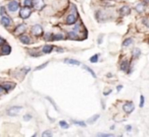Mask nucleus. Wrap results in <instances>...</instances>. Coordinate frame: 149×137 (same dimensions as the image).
Instances as JSON below:
<instances>
[{"label":"nucleus","mask_w":149,"mask_h":137,"mask_svg":"<svg viewBox=\"0 0 149 137\" xmlns=\"http://www.w3.org/2000/svg\"><path fill=\"white\" fill-rule=\"evenodd\" d=\"M59 125H60V127H61V128H63V129L68 128V124L65 122V121H59Z\"/></svg>","instance_id":"b1692460"},{"label":"nucleus","mask_w":149,"mask_h":137,"mask_svg":"<svg viewBox=\"0 0 149 137\" xmlns=\"http://www.w3.org/2000/svg\"><path fill=\"white\" fill-rule=\"evenodd\" d=\"M4 7H1V8H0V14L1 15H5V10H4Z\"/></svg>","instance_id":"2f4dec72"},{"label":"nucleus","mask_w":149,"mask_h":137,"mask_svg":"<svg viewBox=\"0 0 149 137\" xmlns=\"http://www.w3.org/2000/svg\"><path fill=\"white\" fill-rule=\"evenodd\" d=\"M97 136H104V137H111L113 134H109V133H98Z\"/></svg>","instance_id":"bb28decb"},{"label":"nucleus","mask_w":149,"mask_h":137,"mask_svg":"<svg viewBox=\"0 0 149 137\" xmlns=\"http://www.w3.org/2000/svg\"><path fill=\"white\" fill-rule=\"evenodd\" d=\"M31 13H32V11H31V9H30V7H24V8H22L21 10H19V17L24 19H29Z\"/></svg>","instance_id":"f257e3e1"},{"label":"nucleus","mask_w":149,"mask_h":137,"mask_svg":"<svg viewBox=\"0 0 149 137\" xmlns=\"http://www.w3.org/2000/svg\"><path fill=\"white\" fill-rule=\"evenodd\" d=\"M66 23L68 25H74V23H76V21H77V17L74 14H70L66 17V19H65Z\"/></svg>","instance_id":"6e6552de"},{"label":"nucleus","mask_w":149,"mask_h":137,"mask_svg":"<svg viewBox=\"0 0 149 137\" xmlns=\"http://www.w3.org/2000/svg\"><path fill=\"white\" fill-rule=\"evenodd\" d=\"M123 109H124V111L127 113V114H130V113H132L133 111H134L135 107H134V104H133L132 102H128L124 105Z\"/></svg>","instance_id":"7ed1b4c3"},{"label":"nucleus","mask_w":149,"mask_h":137,"mask_svg":"<svg viewBox=\"0 0 149 137\" xmlns=\"http://www.w3.org/2000/svg\"><path fill=\"white\" fill-rule=\"evenodd\" d=\"M132 43H133V40L131 39V38H128V39L125 40L124 43H123V47H128V46H130Z\"/></svg>","instance_id":"a211bd4d"},{"label":"nucleus","mask_w":149,"mask_h":137,"mask_svg":"<svg viewBox=\"0 0 149 137\" xmlns=\"http://www.w3.org/2000/svg\"><path fill=\"white\" fill-rule=\"evenodd\" d=\"M128 68H129V62L127 61V60H125V61L122 62V64H120V69H122L123 71L127 72L128 71Z\"/></svg>","instance_id":"4468645a"},{"label":"nucleus","mask_w":149,"mask_h":137,"mask_svg":"<svg viewBox=\"0 0 149 137\" xmlns=\"http://www.w3.org/2000/svg\"><path fill=\"white\" fill-rule=\"evenodd\" d=\"M130 12H131V9L129 6H123L120 8V15H124L125 17V15L130 14Z\"/></svg>","instance_id":"9d476101"},{"label":"nucleus","mask_w":149,"mask_h":137,"mask_svg":"<svg viewBox=\"0 0 149 137\" xmlns=\"http://www.w3.org/2000/svg\"><path fill=\"white\" fill-rule=\"evenodd\" d=\"M122 87H123L122 85H118V90H120V89H122Z\"/></svg>","instance_id":"e433bc0d"},{"label":"nucleus","mask_w":149,"mask_h":137,"mask_svg":"<svg viewBox=\"0 0 149 137\" xmlns=\"http://www.w3.org/2000/svg\"><path fill=\"white\" fill-rule=\"evenodd\" d=\"M3 87H4V89L6 90V92H9V90H11L13 87H15V84L13 83H4L3 84Z\"/></svg>","instance_id":"f3484780"},{"label":"nucleus","mask_w":149,"mask_h":137,"mask_svg":"<svg viewBox=\"0 0 149 137\" xmlns=\"http://www.w3.org/2000/svg\"><path fill=\"white\" fill-rule=\"evenodd\" d=\"M83 67H84V68H85V69H86V70H87V71H89V72H90V73H91V75H92V76H93V77H94V78H96V74H95V72H94V71H93V70H92V69H91V68H89V67H88V66H86V65H84V66H83Z\"/></svg>","instance_id":"412c9836"},{"label":"nucleus","mask_w":149,"mask_h":137,"mask_svg":"<svg viewBox=\"0 0 149 137\" xmlns=\"http://www.w3.org/2000/svg\"><path fill=\"white\" fill-rule=\"evenodd\" d=\"M32 34L36 37H40V36L43 35V29L40 25H36L32 28Z\"/></svg>","instance_id":"f03ea898"},{"label":"nucleus","mask_w":149,"mask_h":137,"mask_svg":"<svg viewBox=\"0 0 149 137\" xmlns=\"http://www.w3.org/2000/svg\"><path fill=\"white\" fill-rule=\"evenodd\" d=\"M74 124L76 125H79V126H82V127H86V124L84 122H82V121H74Z\"/></svg>","instance_id":"a878e982"},{"label":"nucleus","mask_w":149,"mask_h":137,"mask_svg":"<svg viewBox=\"0 0 149 137\" xmlns=\"http://www.w3.org/2000/svg\"><path fill=\"white\" fill-rule=\"evenodd\" d=\"M136 10L138 11V12H142V11H143V4H138V5H137Z\"/></svg>","instance_id":"cd10ccee"},{"label":"nucleus","mask_w":149,"mask_h":137,"mask_svg":"<svg viewBox=\"0 0 149 137\" xmlns=\"http://www.w3.org/2000/svg\"><path fill=\"white\" fill-rule=\"evenodd\" d=\"M3 90H5V89H4V87H3V85H0V94H2Z\"/></svg>","instance_id":"f704fd0d"},{"label":"nucleus","mask_w":149,"mask_h":137,"mask_svg":"<svg viewBox=\"0 0 149 137\" xmlns=\"http://www.w3.org/2000/svg\"><path fill=\"white\" fill-rule=\"evenodd\" d=\"M11 23H13V21H11L8 17H6V15H2V17H1V23H2L4 27H9V25H11Z\"/></svg>","instance_id":"0eeeda50"},{"label":"nucleus","mask_w":149,"mask_h":137,"mask_svg":"<svg viewBox=\"0 0 149 137\" xmlns=\"http://www.w3.org/2000/svg\"><path fill=\"white\" fill-rule=\"evenodd\" d=\"M1 52H2V54H4V55H8V54L11 52L10 46L9 45H3L2 48H1Z\"/></svg>","instance_id":"1a4fd4ad"},{"label":"nucleus","mask_w":149,"mask_h":137,"mask_svg":"<svg viewBox=\"0 0 149 137\" xmlns=\"http://www.w3.org/2000/svg\"><path fill=\"white\" fill-rule=\"evenodd\" d=\"M144 102H145V98L143 96H140V108H142L143 106H144Z\"/></svg>","instance_id":"c756f323"},{"label":"nucleus","mask_w":149,"mask_h":137,"mask_svg":"<svg viewBox=\"0 0 149 137\" xmlns=\"http://www.w3.org/2000/svg\"><path fill=\"white\" fill-rule=\"evenodd\" d=\"M32 117L30 116V115H27V116H25L24 117V119H25V120H30V119H31Z\"/></svg>","instance_id":"72a5a7b5"},{"label":"nucleus","mask_w":149,"mask_h":137,"mask_svg":"<svg viewBox=\"0 0 149 137\" xmlns=\"http://www.w3.org/2000/svg\"><path fill=\"white\" fill-rule=\"evenodd\" d=\"M24 5L25 7H32L33 6V0H24Z\"/></svg>","instance_id":"aec40b11"},{"label":"nucleus","mask_w":149,"mask_h":137,"mask_svg":"<svg viewBox=\"0 0 149 137\" xmlns=\"http://www.w3.org/2000/svg\"><path fill=\"white\" fill-rule=\"evenodd\" d=\"M52 133L50 131H45V132L42 133V136H51Z\"/></svg>","instance_id":"7c9ffc66"},{"label":"nucleus","mask_w":149,"mask_h":137,"mask_svg":"<svg viewBox=\"0 0 149 137\" xmlns=\"http://www.w3.org/2000/svg\"><path fill=\"white\" fill-rule=\"evenodd\" d=\"M26 29H27V27H26V25H24V23H22V25H17V28H15V35H22V34H24L26 32Z\"/></svg>","instance_id":"39448f33"},{"label":"nucleus","mask_w":149,"mask_h":137,"mask_svg":"<svg viewBox=\"0 0 149 137\" xmlns=\"http://www.w3.org/2000/svg\"><path fill=\"white\" fill-rule=\"evenodd\" d=\"M132 55H133V57H134L135 59H137V58L140 57L141 51L139 49H134V50H133V52H132Z\"/></svg>","instance_id":"dca6fc26"},{"label":"nucleus","mask_w":149,"mask_h":137,"mask_svg":"<svg viewBox=\"0 0 149 137\" xmlns=\"http://www.w3.org/2000/svg\"><path fill=\"white\" fill-rule=\"evenodd\" d=\"M19 41H21L23 44H27V45L31 43V40H30V38L28 37V36H26V35H22L21 37H19Z\"/></svg>","instance_id":"f8f14e48"},{"label":"nucleus","mask_w":149,"mask_h":137,"mask_svg":"<svg viewBox=\"0 0 149 137\" xmlns=\"http://www.w3.org/2000/svg\"><path fill=\"white\" fill-rule=\"evenodd\" d=\"M52 49H53V46L51 45H45L42 49V52L45 54H48V53H51L52 52Z\"/></svg>","instance_id":"ddd939ff"},{"label":"nucleus","mask_w":149,"mask_h":137,"mask_svg":"<svg viewBox=\"0 0 149 137\" xmlns=\"http://www.w3.org/2000/svg\"><path fill=\"white\" fill-rule=\"evenodd\" d=\"M47 65H48V62H45V63H44V64H42V65H40L39 67L35 68V70H40V69H42V68H45Z\"/></svg>","instance_id":"c85d7f7f"},{"label":"nucleus","mask_w":149,"mask_h":137,"mask_svg":"<svg viewBox=\"0 0 149 137\" xmlns=\"http://www.w3.org/2000/svg\"><path fill=\"white\" fill-rule=\"evenodd\" d=\"M62 39H63V36L61 34H55L52 37V40H62Z\"/></svg>","instance_id":"5701e85b"},{"label":"nucleus","mask_w":149,"mask_h":137,"mask_svg":"<svg viewBox=\"0 0 149 137\" xmlns=\"http://www.w3.org/2000/svg\"><path fill=\"white\" fill-rule=\"evenodd\" d=\"M98 118H99V115H95V116H93L92 118L88 119V123H94V122H96Z\"/></svg>","instance_id":"4be33fe9"},{"label":"nucleus","mask_w":149,"mask_h":137,"mask_svg":"<svg viewBox=\"0 0 149 137\" xmlns=\"http://www.w3.org/2000/svg\"><path fill=\"white\" fill-rule=\"evenodd\" d=\"M64 63L72 64V65H80V62L78 60H74V59H65L64 60Z\"/></svg>","instance_id":"2eb2a0df"},{"label":"nucleus","mask_w":149,"mask_h":137,"mask_svg":"<svg viewBox=\"0 0 149 137\" xmlns=\"http://www.w3.org/2000/svg\"><path fill=\"white\" fill-rule=\"evenodd\" d=\"M131 129H132V127H131V126H127V130H128V131H130Z\"/></svg>","instance_id":"c9c22d12"},{"label":"nucleus","mask_w":149,"mask_h":137,"mask_svg":"<svg viewBox=\"0 0 149 137\" xmlns=\"http://www.w3.org/2000/svg\"><path fill=\"white\" fill-rule=\"evenodd\" d=\"M97 61H98V55L97 54H95V55H93L91 58H90V62H92V63H96Z\"/></svg>","instance_id":"393cba45"},{"label":"nucleus","mask_w":149,"mask_h":137,"mask_svg":"<svg viewBox=\"0 0 149 137\" xmlns=\"http://www.w3.org/2000/svg\"><path fill=\"white\" fill-rule=\"evenodd\" d=\"M68 38L70 39H78V34L76 31H72L68 33Z\"/></svg>","instance_id":"6ab92c4d"},{"label":"nucleus","mask_w":149,"mask_h":137,"mask_svg":"<svg viewBox=\"0 0 149 137\" xmlns=\"http://www.w3.org/2000/svg\"><path fill=\"white\" fill-rule=\"evenodd\" d=\"M4 43H5V40H4V39H2V38L0 37V46L3 45Z\"/></svg>","instance_id":"473e14b6"},{"label":"nucleus","mask_w":149,"mask_h":137,"mask_svg":"<svg viewBox=\"0 0 149 137\" xmlns=\"http://www.w3.org/2000/svg\"><path fill=\"white\" fill-rule=\"evenodd\" d=\"M33 6L36 9H41L42 6H43V2L41 0H33Z\"/></svg>","instance_id":"9b49d317"},{"label":"nucleus","mask_w":149,"mask_h":137,"mask_svg":"<svg viewBox=\"0 0 149 137\" xmlns=\"http://www.w3.org/2000/svg\"><path fill=\"white\" fill-rule=\"evenodd\" d=\"M7 8H8V10L11 11V12H15V11H17V9L19 8V2H17V1H11V2H9L8 5H7Z\"/></svg>","instance_id":"20e7f679"},{"label":"nucleus","mask_w":149,"mask_h":137,"mask_svg":"<svg viewBox=\"0 0 149 137\" xmlns=\"http://www.w3.org/2000/svg\"><path fill=\"white\" fill-rule=\"evenodd\" d=\"M21 110H22V107H13V108H10L7 111V114H8L9 116H15Z\"/></svg>","instance_id":"423d86ee"}]
</instances>
